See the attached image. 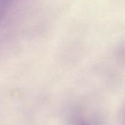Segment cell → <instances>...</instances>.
<instances>
[{
  "mask_svg": "<svg viewBox=\"0 0 125 125\" xmlns=\"http://www.w3.org/2000/svg\"><path fill=\"white\" fill-rule=\"evenodd\" d=\"M75 125H96V124L80 115L77 118L75 121Z\"/></svg>",
  "mask_w": 125,
  "mask_h": 125,
  "instance_id": "1",
  "label": "cell"
}]
</instances>
